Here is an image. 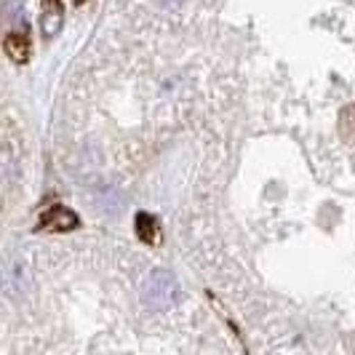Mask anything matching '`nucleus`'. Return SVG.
Instances as JSON below:
<instances>
[{
	"mask_svg": "<svg viewBox=\"0 0 355 355\" xmlns=\"http://www.w3.org/2000/svg\"><path fill=\"white\" fill-rule=\"evenodd\" d=\"M177 291V278L168 270H155L147 275V281L142 286V302L153 310H166L168 304H174Z\"/></svg>",
	"mask_w": 355,
	"mask_h": 355,
	"instance_id": "1",
	"label": "nucleus"
},
{
	"mask_svg": "<svg viewBox=\"0 0 355 355\" xmlns=\"http://www.w3.org/2000/svg\"><path fill=\"white\" fill-rule=\"evenodd\" d=\"M80 225V219H78V214L67 209V206H51V209H46L43 216H40V222H37V230H46V232H70L75 230Z\"/></svg>",
	"mask_w": 355,
	"mask_h": 355,
	"instance_id": "2",
	"label": "nucleus"
},
{
	"mask_svg": "<svg viewBox=\"0 0 355 355\" xmlns=\"http://www.w3.org/2000/svg\"><path fill=\"white\" fill-rule=\"evenodd\" d=\"M64 27V3L62 0H43V14H40V33L46 37L59 35Z\"/></svg>",
	"mask_w": 355,
	"mask_h": 355,
	"instance_id": "3",
	"label": "nucleus"
},
{
	"mask_svg": "<svg viewBox=\"0 0 355 355\" xmlns=\"http://www.w3.org/2000/svg\"><path fill=\"white\" fill-rule=\"evenodd\" d=\"M3 51H6V56H8L11 62L24 64V62H30L33 43H30L27 33H8V35L3 37Z\"/></svg>",
	"mask_w": 355,
	"mask_h": 355,
	"instance_id": "4",
	"label": "nucleus"
},
{
	"mask_svg": "<svg viewBox=\"0 0 355 355\" xmlns=\"http://www.w3.org/2000/svg\"><path fill=\"white\" fill-rule=\"evenodd\" d=\"M137 235H139V241L142 243H158L160 241V227H158V219L153 216V214L142 211L137 216Z\"/></svg>",
	"mask_w": 355,
	"mask_h": 355,
	"instance_id": "5",
	"label": "nucleus"
},
{
	"mask_svg": "<svg viewBox=\"0 0 355 355\" xmlns=\"http://www.w3.org/2000/svg\"><path fill=\"white\" fill-rule=\"evenodd\" d=\"M160 3H182V0H160Z\"/></svg>",
	"mask_w": 355,
	"mask_h": 355,
	"instance_id": "6",
	"label": "nucleus"
},
{
	"mask_svg": "<svg viewBox=\"0 0 355 355\" xmlns=\"http://www.w3.org/2000/svg\"><path fill=\"white\" fill-rule=\"evenodd\" d=\"M75 3H83V0H75Z\"/></svg>",
	"mask_w": 355,
	"mask_h": 355,
	"instance_id": "7",
	"label": "nucleus"
}]
</instances>
